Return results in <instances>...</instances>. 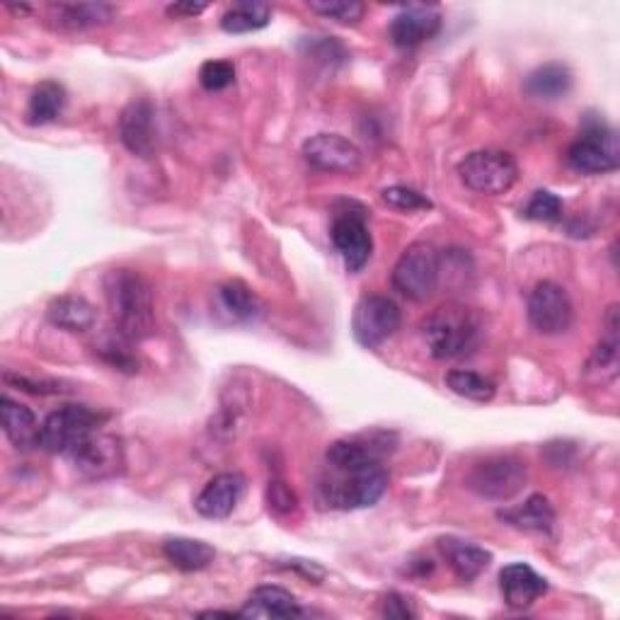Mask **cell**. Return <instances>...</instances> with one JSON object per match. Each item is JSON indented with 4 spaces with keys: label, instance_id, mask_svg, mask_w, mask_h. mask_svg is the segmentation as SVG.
<instances>
[{
    "label": "cell",
    "instance_id": "cell-1",
    "mask_svg": "<svg viewBox=\"0 0 620 620\" xmlns=\"http://www.w3.org/2000/svg\"><path fill=\"white\" fill-rule=\"evenodd\" d=\"M105 299L114 328L132 342L155 332V299L144 275L134 269H112L105 277Z\"/></svg>",
    "mask_w": 620,
    "mask_h": 620
},
{
    "label": "cell",
    "instance_id": "cell-2",
    "mask_svg": "<svg viewBox=\"0 0 620 620\" xmlns=\"http://www.w3.org/2000/svg\"><path fill=\"white\" fill-rule=\"evenodd\" d=\"M388 489V471L383 463L352 465V468H330L320 477L318 495L330 509L354 512L373 507Z\"/></svg>",
    "mask_w": 620,
    "mask_h": 620
},
{
    "label": "cell",
    "instance_id": "cell-3",
    "mask_svg": "<svg viewBox=\"0 0 620 620\" xmlns=\"http://www.w3.org/2000/svg\"><path fill=\"white\" fill-rule=\"evenodd\" d=\"M480 318L463 303H444L422 320V338L434 359H458L480 342Z\"/></svg>",
    "mask_w": 620,
    "mask_h": 620
},
{
    "label": "cell",
    "instance_id": "cell-4",
    "mask_svg": "<svg viewBox=\"0 0 620 620\" xmlns=\"http://www.w3.org/2000/svg\"><path fill=\"white\" fill-rule=\"evenodd\" d=\"M107 417L110 415H105V412L85 405H63L42 422L39 446L49 451V454L69 456L71 451L97 434L100 424L107 422Z\"/></svg>",
    "mask_w": 620,
    "mask_h": 620
},
{
    "label": "cell",
    "instance_id": "cell-5",
    "mask_svg": "<svg viewBox=\"0 0 620 620\" xmlns=\"http://www.w3.org/2000/svg\"><path fill=\"white\" fill-rule=\"evenodd\" d=\"M442 279V255L430 242H415L400 255L393 267V289L405 296L407 301L422 303L432 299V293Z\"/></svg>",
    "mask_w": 620,
    "mask_h": 620
},
{
    "label": "cell",
    "instance_id": "cell-6",
    "mask_svg": "<svg viewBox=\"0 0 620 620\" xmlns=\"http://www.w3.org/2000/svg\"><path fill=\"white\" fill-rule=\"evenodd\" d=\"M461 183L487 197L507 194L519 179V165L504 151H475L458 163Z\"/></svg>",
    "mask_w": 620,
    "mask_h": 620
},
{
    "label": "cell",
    "instance_id": "cell-7",
    "mask_svg": "<svg viewBox=\"0 0 620 620\" xmlns=\"http://www.w3.org/2000/svg\"><path fill=\"white\" fill-rule=\"evenodd\" d=\"M567 165L581 175H603L618 170L620 146L613 128L599 120L587 122L579 138L567 148Z\"/></svg>",
    "mask_w": 620,
    "mask_h": 620
},
{
    "label": "cell",
    "instance_id": "cell-8",
    "mask_svg": "<svg viewBox=\"0 0 620 620\" xmlns=\"http://www.w3.org/2000/svg\"><path fill=\"white\" fill-rule=\"evenodd\" d=\"M526 480L528 471L524 461L516 456H493L473 465L465 485L483 499L507 502L521 493Z\"/></svg>",
    "mask_w": 620,
    "mask_h": 620
},
{
    "label": "cell",
    "instance_id": "cell-9",
    "mask_svg": "<svg viewBox=\"0 0 620 620\" xmlns=\"http://www.w3.org/2000/svg\"><path fill=\"white\" fill-rule=\"evenodd\" d=\"M400 322H403V313L395 301L381 293H366L361 296L352 313L354 340L361 347L373 349L393 338L400 330Z\"/></svg>",
    "mask_w": 620,
    "mask_h": 620
},
{
    "label": "cell",
    "instance_id": "cell-10",
    "mask_svg": "<svg viewBox=\"0 0 620 620\" xmlns=\"http://www.w3.org/2000/svg\"><path fill=\"white\" fill-rule=\"evenodd\" d=\"M73 468L87 480H107V477L122 475L126 468L124 444L114 434H93L69 454Z\"/></svg>",
    "mask_w": 620,
    "mask_h": 620
},
{
    "label": "cell",
    "instance_id": "cell-11",
    "mask_svg": "<svg viewBox=\"0 0 620 620\" xmlns=\"http://www.w3.org/2000/svg\"><path fill=\"white\" fill-rule=\"evenodd\" d=\"M528 320L540 334H562L572 328L570 296L555 281H540L528 296Z\"/></svg>",
    "mask_w": 620,
    "mask_h": 620
},
{
    "label": "cell",
    "instance_id": "cell-12",
    "mask_svg": "<svg viewBox=\"0 0 620 620\" xmlns=\"http://www.w3.org/2000/svg\"><path fill=\"white\" fill-rule=\"evenodd\" d=\"M303 158L320 173L354 175L364 165V155L352 141L340 134H318L303 144Z\"/></svg>",
    "mask_w": 620,
    "mask_h": 620
},
{
    "label": "cell",
    "instance_id": "cell-13",
    "mask_svg": "<svg viewBox=\"0 0 620 620\" xmlns=\"http://www.w3.org/2000/svg\"><path fill=\"white\" fill-rule=\"evenodd\" d=\"M332 245L344 260L349 271L364 269L373 252V238L366 218L361 211H344L332 224Z\"/></svg>",
    "mask_w": 620,
    "mask_h": 620
},
{
    "label": "cell",
    "instance_id": "cell-14",
    "mask_svg": "<svg viewBox=\"0 0 620 620\" xmlns=\"http://www.w3.org/2000/svg\"><path fill=\"white\" fill-rule=\"evenodd\" d=\"M120 141L128 153L151 158L155 153V110L151 100H132L120 116Z\"/></svg>",
    "mask_w": 620,
    "mask_h": 620
},
{
    "label": "cell",
    "instance_id": "cell-15",
    "mask_svg": "<svg viewBox=\"0 0 620 620\" xmlns=\"http://www.w3.org/2000/svg\"><path fill=\"white\" fill-rule=\"evenodd\" d=\"M442 30V12L434 6H407L391 22V42L400 49H415Z\"/></svg>",
    "mask_w": 620,
    "mask_h": 620
},
{
    "label": "cell",
    "instance_id": "cell-16",
    "mask_svg": "<svg viewBox=\"0 0 620 620\" xmlns=\"http://www.w3.org/2000/svg\"><path fill=\"white\" fill-rule=\"evenodd\" d=\"M245 493V477L240 473H221L204 485L194 509L204 519H226L238 507Z\"/></svg>",
    "mask_w": 620,
    "mask_h": 620
},
{
    "label": "cell",
    "instance_id": "cell-17",
    "mask_svg": "<svg viewBox=\"0 0 620 620\" xmlns=\"http://www.w3.org/2000/svg\"><path fill=\"white\" fill-rule=\"evenodd\" d=\"M499 589L509 609H528L548 591V579L540 577L531 565L514 562L499 572Z\"/></svg>",
    "mask_w": 620,
    "mask_h": 620
},
{
    "label": "cell",
    "instance_id": "cell-18",
    "mask_svg": "<svg viewBox=\"0 0 620 620\" xmlns=\"http://www.w3.org/2000/svg\"><path fill=\"white\" fill-rule=\"evenodd\" d=\"M216 306L232 322H252L265 313V303L248 283L230 279L216 287Z\"/></svg>",
    "mask_w": 620,
    "mask_h": 620
},
{
    "label": "cell",
    "instance_id": "cell-19",
    "mask_svg": "<svg viewBox=\"0 0 620 620\" xmlns=\"http://www.w3.org/2000/svg\"><path fill=\"white\" fill-rule=\"evenodd\" d=\"M116 8L112 3H59L51 6V20L59 30L83 32L102 28L114 20Z\"/></svg>",
    "mask_w": 620,
    "mask_h": 620
},
{
    "label": "cell",
    "instance_id": "cell-20",
    "mask_svg": "<svg viewBox=\"0 0 620 620\" xmlns=\"http://www.w3.org/2000/svg\"><path fill=\"white\" fill-rule=\"evenodd\" d=\"M0 417H3V432L12 442V446L20 451H30L39 446V432H42V424L37 422L34 412L28 405L3 395V400H0Z\"/></svg>",
    "mask_w": 620,
    "mask_h": 620
},
{
    "label": "cell",
    "instance_id": "cell-21",
    "mask_svg": "<svg viewBox=\"0 0 620 620\" xmlns=\"http://www.w3.org/2000/svg\"><path fill=\"white\" fill-rule=\"evenodd\" d=\"M46 318L54 328L66 332H87L95 326V306L78 293L56 296L46 308Z\"/></svg>",
    "mask_w": 620,
    "mask_h": 620
},
{
    "label": "cell",
    "instance_id": "cell-22",
    "mask_svg": "<svg viewBox=\"0 0 620 620\" xmlns=\"http://www.w3.org/2000/svg\"><path fill=\"white\" fill-rule=\"evenodd\" d=\"M238 613L240 618H296L303 611L287 589L260 587L250 593V599L245 601Z\"/></svg>",
    "mask_w": 620,
    "mask_h": 620
},
{
    "label": "cell",
    "instance_id": "cell-23",
    "mask_svg": "<svg viewBox=\"0 0 620 620\" xmlns=\"http://www.w3.org/2000/svg\"><path fill=\"white\" fill-rule=\"evenodd\" d=\"M497 519L519 528V531L550 534L555 526V509L548 497L531 495L524 504H519V507L497 512Z\"/></svg>",
    "mask_w": 620,
    "mask_h": 620
},
{
    "label": "cell",
    "instance_id": "cell-24",
    "mask_svg": "<svg viewBox=\"0 0 620 620\" xmlns=\"http://www.w3.org/2000/svg\"><path fill=\"white\" fill-rule=\"evenodd\" d=\"M438 548H442L448 567L461 581L477 579L487 570L489 562H493V552H487L480 546H473V542L444 538L438 542Z\"/></svg>",
    "mask_w": 620,
    "mask_h": 620
},
{
    "label": "cell",
    "instance_id": "cell-25",
    "mask_svg": "<svg viewBox=\"0 0 620 620\" xmlns=\"http://www.w3.org/2000/svg\"><path fill=\"white\" fill-rule=\"evenodd\" d=\"M63 107H66V90L56 81L39 83L28 100V110H24V122L30 126H44L56 122Z\"/></svg>",
    "mask_w": 620,
    "mask_h": 620
},
{
    "label": "cell",
    "instance_id": "cell-26",
    "mask_svg": "<svg viewBox=\"0 0 620 620\" xmlns=\"http://www.w3.org/2000/svg\"><path fill=\"white\" fill-rule=\"evenodd\" d=\"M572 87V73L562 63H546L526 75L524 90L526 95L536 100H560Z\"/></svg>",
    "mask_w": 620,
    "mask_h": 620
},
{
    "label": "cell",
    "instance_id": "cell-27",
    "mask_svg": "<svg viewBox=\"0 0 620 620\" xmlns=\"http://www.w3.org/2000/svg\"><path fill=\"white\" fill-rule=\"evenodd\" d=\"M163 555L173 567L183 572L206 570L216 558V550L204 540L194 538H170L163 542Z\"/></svg>",
    "mask_w": 620,
    "mask_h": 620
},
{
    "label": "cell",
    "instance_id": "cell-28",
    "mask_svg": "<svg viewBox=\"0 0 620 620\" xmlns=\"http://www.w3.org/2000/svg\"><path fill=\"white\" fill-rule=\"evenodd\" d=\"M271 8L267 3H236L221 16V30L228 34H248L267 28Z\"/></svg>",
    "mask_w": 620,
    "mask_h": 620
},
{
    "label": "cell",
    "instance_id": "cell-29",
    "mask_svg": "<svg viewBox=\"0 0 620 620\" xmlns=\"http://www.w3.org/2000/svg\"><path fill=\"white\" fill-rule=\"evenodd\" d=\"M446 385L456 395H461L465 400H473V403H489V400H493L495 393H497L495 383L485 379L483 373L465 371V369L448 371L446 373Z\"/></svg>",
    "mask_w": 620,
    "mask_h": 620
},
{
    "label": "cell",
    "instance_id": "cell-30",
    "mask_svg": "<svg viewBox=\"0 0 620 620\" xmlns=\"http://www.w3.org/2000/svg\"><path fill=\"white\" fill-rule=\"evenodd\" d=\"M593 369L609 371V376H616V366H618V306H611L609 313H606V322H603V338L593 349L591 354V364Z\"/></svg>",
    "mask_w": 620,
    "mask_h": 620
},
{
    "label": "cell",
    "instance_id": "cell-31",
    "mask_svg": "<svg viewBox=\"0 0 620 620\" xmlns=\"http://www.w3.org/2000/svg\"><path fill=\"white\" fill-rule=\"evenodd\" d=\"M128 344H132V340L124 338L120 330H114L112 338H105L95 347V352L100 354L102 361H107V364L114 366L116 371L136 373L138 371V359L134 356L132 349H128Z\"/></svg>",
    "mask_w": 620,
    "mask_h": 620
},
{
    "label": "cell",
    "instance_id": "cell-32",
    "mask_svg": "<svg viewBox=\"0 0 620 620\" xmlns=\"http://www.w3.org/2000/svg\"><path fill=\"white\" fill-rule=\"evenodd\" d=\"M308 8L316 16L340 24H356L366 12L364 3H356V0H310Z\"/></svg>",
    "mask_w": 620,
    "mask_h": 620
},
{
    "label": "cell",
    "instance_id": "cell-33",
    "mask_svg": "<svg viewBox=\"0 0 620 620\" xmlns=\"http://www.w3.org/2000/svg\"><path fill=\"white\" fill-rule=\"evenodd\" d=\"M524 216L531 218V221H542V224L558 221L562 216V199L548 189H538L534 197L528 199Z\"/></svg>",
    "mask_w": 620,
    "mask_h": 620
},
{
    "label": "cell",
    "instance_id": "cell-34",
    "mask_svg": "<svg viewBox=\"0 0 620 620\" xmlns=\"http://www.w3.org/2000/svg\"><path fill=\"white\" fill-rule=\"evenodd\" d=\"M383 202L388 206H393L397 211H426V209H434V204L430 197H424L417 189L412 187H403V185H395V187H388L383 189Z\"/></svg>",
    "mask_w": 620,
    "mask_h": 620
},
{
    "label": "cell",
    "instance_id": "cell-35",
    "mask_svg": "<svg viewBox=\"0 0 620 620\" xmlns=\"http://www.w3.org/2000/svg\"><path fill=\"white\" fill-rule=\"evenodd\" d=\"M232 81H236V66H232L230 61H206L199 69V83L204 90H209V93L226 90L228 85H232Z\"/></svg>",
    "mask_w": 620,
    "mask_h": 620
},
{
    "label": "cell",
    "instance_id": "cell-36",
    "mask_svg": "<svg viewBox=\"0 0 620 620\" xmlns=\"http://www.w3.org/2000/svg\"><path fill=\"white\" fill-rule=\"evenodd\" d=\"M267 502H269V509H275L277 514H291L299 507V499L291 493L289 485H283L281 480L269 483L267 487Z\"/></svg>",
    "mask_w": 620,
    "mask_h": 620
},
{
    "label": "cell",
    "instance_id": "cell-37",
    "mask_svg": "<svg viewBox=\"0 0 620 620\" xmlns=\"http://www.w3.org/2000/svg\"><path fill=\"white\" fill-rule=\"evenodd\" d=\"M3 381L8 385H18L22 388V391H28V393H34V395H46V393H61V385L54 383V381H32L28 376H12V373L8 371Z\"/></svg>",
    "mask_w": 620,
    "mask_h": 620
},
{
    "label": "cell",
    "instance_id": "cell-38",
    "mask_svg": "<svg viewBox=\"0 0 620 620\" xmlns=\"http://www.w3.org/2000/svg\"><path fill=\"white\" fill-rule=\"evenodd\" d=\"M383 616L385 618H397V620H407V618H415V611H412L410 599L400 597V593H388L383 599Z\"/></svg>",
    "mask_w": 620,
    "mask_h": 620
},
{
    "label": "cell",
    "instance_id": "cell-39",
    "mask_svg": "<svg viewBox=\"0 0 620 620\" xmlns=\"http://www.w3.org/2000/svg\"><path fill=\"white\" fill-rule=\"evenodd\" d=\"M206 8H209L206 3H173L165 8V12L170 18H194V16H202Z\"/></svg>",
    "mask_w": 620,
    "mask_h": 620
},
{
    "label": "cell",
    "instance_id": "cell-40",
    "mask_svg": "<svg viewBox=\"0 0 620 620\" xmlns=\"http://www.w3.org/2000/svg\"><path fill=\"white\" fill-rule=\"evenodd\" d=\"M199 618H240V613H230V611H204V613H199Z\"/></svg>",
    "mask_w": 620,
    "mask_h": 620
}]
</instances>
